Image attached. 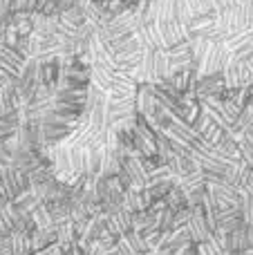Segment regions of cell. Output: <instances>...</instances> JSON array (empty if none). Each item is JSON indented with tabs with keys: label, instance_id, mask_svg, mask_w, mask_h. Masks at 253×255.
I'll return each instance as SVG.
<instances>
[{
	"label": "cell",
	"instance_id": "obj_1",
	"mask_svg": "<svg viewBox=\"0 0 253 255\" xmlns=\"http://www.w3.org/2000/svg\"><path fill=\"white\" fill-rule=\"evenodd\" d=\"M249 249H253V229L251 226L242 224L240 229L227 233V253L229 255L249 251Z\"/></svg>",
	"mask_w": 253,
	"mask_h": 255
},
{
	"label": "cell",
	"instance_id": "obj_2",
	"mask_svg": "<svg viewBox=\"0 0 253 255\" xmlns=\"http://www.w3.org/2000/svg\"><path fill=\"white\" fill-rule=\"evenodd\" d=\"M245 224L240 215V206H224L218 211V217H215V226H218L220 233H231V231L240 229Z\"/></svg>",
	"mask_w": 253,
	"mask_h": 255
},
{
	"label": "cell",
	"instance_id": "obj_3",
	"mask_svg": "<svg viewBox=\"0 0 253 255\" xmlns=\"http://www.w3.org/2000/svg\"><path fill=\"white\" fill-rule=\"evenodd\" d=\"M186 231L191 233V240L193 244H202V242H209L211 235H213V231L209 229V224H206V220L202 217L200 208H193V215L191 220H188L186 224Z\"/></svg>",
	"mask_w": 253,
	"mask_h": 255
},
{
	"label": "cell",
	"instance_id": "obj_4",
	"mask_svg": "<svg viewBox=\"0 0 253 255\" xmlns=\"http://www.w3.org/2000/svg\"><path fill=\"white\" fill-rule=\"evenodd\" d=\"M106 231L112 233V235H117V238H124L126 233L132 231V213H128V211L121 208V211L115 213V215H108Z\"/></svg>",
	"mask_w": 253,
	"mask_h": 255
},
{
	"label": "cell",
	"instance_id": "obj_5",
	"mask_svg": "<svg viewBox=\"0 0 253 255\" xmlns=\"http://www.w3.org/2000/svg\"><path fill=\"white\" fill-rule=\"evenodd\" d=\"M132 231L139 233L141 238H148L150 233L159 231L157 215H152L150 211H141V213H137V215H132Z\"/></svg>",
	"mask_w": 253,
	"mask_h": 255
},
{
	"label": "cell",
	"instance_id": "obj_6",
	"mask_svg": "<svg viewBox=\"0 0 253 255\" xmlns=\"http://www.w3.org/2000/svg\"><path fill=\"white\" fill-rule=\"evenodd\" d=\"M56 244V226H47V229H36L34 233L29 235V249L31 253L43 251V249Z\"/></svg>",
	"mask_w": 253,
	"mask_h": 255
},
{
	"label": "cell",
	"instance_id": "obj_7",
	"mask_svg": "<svg viewBox=\"0 0 253 255\" xmlns=\"http://www.w3.org/2000/svg\"><path fill=\"white\" fill-rule=\"evenodd\" d=\"M124 240H126V244H128L130 251H132L134 255H146V253H150V251H152V249L146 244V240H143L139 233H134V231L126 233V235H124Z\"/></svg>",
	"mask_w": 253,
	"mask_h": 255
},
{
	"label": "cell",
	"instance_id": "obj_8",
	"mask_svg": "<svg viewBox=\"0 0 253 255\" xmlns=\"http://www.w3.org/2000/svg\"><path fill=\"white\" fill-rule=\"evenodd\" d=\"M29 2H36V4H38V0H0V7H2V9L25 7V4H29Z\"/></svg>",
	"mask_w": 253,
	"mask_h": 255
},
{
	"label": "cell",
	"instance_id": "obj_9",
	"mask_svg": "<svg viewBox=\"0 0 253 255\" xmlns=\"http://www.w3.org/2000/svg\"><path fill=\"white\" fill-rule=\"evenodd\" d=\"M175 255H195V244H191V247L182 249V251H179V253H175Z\"/></svg>",
	"mask_w": 253,
	"mask_h": 255
},
{
	"label": "cell",
	"instance_id": "obj_10",
	"mask_svg": "<svg viewBox=\"0 0 253 255\" xmlns=\"http://www.w3.org/2000/svg\"><path fill=\"white\" fill-rule=\"evenodd\" d=\"M236 255H253V249H249V251H242V253H236Z\"/></svg>",
	"mask_w": 253,
	"mask_h": 255
},
{
	"label": "cell",
	"instance_id": "obj_11",
	"mask_svg": "<svg viewBox=\"0 0 253 255\" xmlns=\"http://www.w3.org/2000/svg\"><path fill=\"white\" fill-rule=\"evenodd\" d=\"M106 255H119V253H117V251H110V253H106Z\"/></svg>",
	"mask_w": 253,
	"mask_h": 255
}]
</instances>
